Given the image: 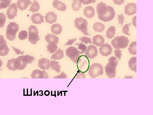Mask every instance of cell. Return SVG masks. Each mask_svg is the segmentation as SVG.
Returning <instances> with one entry per match:
<instances>
[{"label":"cell","instance_id":"cell-46","mask_svg":"<svg viewBox=\"0 0 153 115\" xmlns=\"http://www.w3.org/2000/svg\"><path fill=\"white\" fill-rule=\"evenodd\" d=\"M12 47L13 48V49L15 52H16L17 55H20V54H21V55H23L24 52H22L20 49H18V48H16L15 47H13V46H12Z\"/></svg>","mask_w":153,"mask_h":115},{"label":"cell","instance_id":"cell-31","mask_svg":"<svg viewBox=\"0 0 153 115\" xmlns=\"http://www.w3.org/2000/svg\"><path fill=\"white\" fill-rule=\"evenodd\" d=\"M57 50V44L50 43V44H49L47 45V50L49 53L53 54V53L56 52Z\"/></svg>","mask_w":153,"mask_h":115},{"label":"cell","instance_id":"cell-43","mask_svg":"<svg viewBox=\"0 0 153 115\" xmlns=\"http://www.w3.org/2000/svg\"><path fill=\"white\" fill-rule=\"evenodd\" d=\"M114 52L116 57L120 60L122 56L121 50L120 49H117L114 50Z\"/></svg>","mask_w":153,"mask_h":115},{"label":"cell","instance_id":"cell-20","mask_svg":"<svg viewBox=\"0 0 153 115\" xmlns=\"http://www.w3.org/2000/svg\"><path fill=\"white\" fill-rule=\"evenodd\" d=\"M53 6L55 8L59 11H64L66 10V6L64 3L58 0H55L53 2Z\"/></svg>","mask_w":153,"mask_h":115},{"label":"cell","instance_id":"cell-5","mask_svg":"<svg viewBox=\"0 0 153 115\" xmlns=\"http://www.w3.org/2000/svg\"><path fill=\"white\" fill-rule=\"evenodd\" d=\"M19 25L15 22H10L8 25L6 30V37L8 40L14 41L16 38V34L19 31Z\"/></svg>","mask_w":153,"mask_h":115},{"label":"cell","instance_id":"cell-22","mask_svg":"<svg viewBox=\"0 0 153 115\" xmlns=\"http://www.w3.org/2000/svg\"><path fill=\"white\" fill-rule=\"evenodd\" d=\"M18 58H20L23 63L27 64L32 63V62L35 60V58L29 55H21Z\"/></svg>","mask_w":153,"mask_h":115},{"label":"cell","instance_id":"cell-12","mask_svg":"<svg viewBox=\"0 0 153 115\" xmlns=\"http://www.w3.org/2000/svg\"><path fill=\"white\" fill-rule=\"evenodd\" d=\"M100 52L103 56H108L111 54L112 48L111 45L107 43L103 44L100 46L99 49Z\"/></svg>","mask_w":153,"mask_h":115},{"label":"cell","instance_id":"cell-34","mask_svg":"<svg viewBox=\"0 0 153 115\" xmlns=\"http://www.w3.org/2000/svg\"><path fill=\"white\" fill-rule=\"evenodd\" d=\"M40 8V6L38 1L36 0H33V5L30 7V8L29 10L33 13H36L39 10Z\"/></svg>","mask_w":153,"mask_h":115},{"label":"cell","instance_id":"cell-17","mask_svg":"<svg viewBox=\"0 0 153 115\" xmlns=\"http://www.w3.org/2000/svg\"><path fill=\"white\" fill-rule=\"evenodd\" d=\"M45 19L47 23L52 24L57 21V16L54 12H50L46 14Z\"/></svg>","mask_w":153,"mask_h":115},{"label":"cell","instance_id":"cell-7","mask_svg":"<svg viewBox=\"0 0 153 115\" xmlns=\"http://www.w3.org/2000/svg\"><path fill=\"white\" fill-rule=\"evenodd\" d=\"M28 40L31 44H36L40 40L38 35V28L35 26L31 25L29 28V37Z\"/></svg>","mask_w":153,"mask_h":115},{"label":"cell","instance_id":"cell-24","mask_svg":"<svg viewBox=\"0 0 153 115\" xmlns=\"http://www.w3.org/2000/svg\"><path fill=\"white\" fill-rule=\"evenodd\" d=\"M10 49L7 45V42L5 41L3 44L0 45V56H6L8 54Z\"/></svg>","mask_w":153,"mask_h":115},{"label":"cell","instance_id":"cell-30","mask_svg":"<svg viewBox=\"0 0 153 115\" xmlns=\"http://www.w3.org/2000/svg\"><path fill=\"white\" fill-rule=\"evenodd\" d=\"M116 28L114 26H111L108 28L106 31V36L108 39L113 38L115 34Z\"/></svg>","mask_w":153,"mask_h":115},{"label":"cell","instance_id":"cell-41","mask_svg":"<svg viewBox=\"0 0 153 115\" xmlns=\"http://www.w3.org/2000/svg\"><path fill=\"white\" fill-rule=\"evenodd\" d=\"M108 62L112 63L113 64H114L116 66H117L118 63V60L116 58L112 56L110 57L108 60Z\"/></svg>","mask_w":153,"mask_h":115},{"label":"cell","instance_id":"cell-37","mask_svg":"<svg viewBox=\"0 0 153 115\" xmlns=\"http://www.w3.org/2000/svg\"><path fill=\"white\" fill-rule=\"evenodd\" d=\"M6 21L5 15L3 13H0V28H4Z\"/></svg>","mask_w":153,"mask_h":115},{"label":"cell","instance_id":"cell-52","mask_svg":"<svg viewBox=\"0 0 153 115\" xmlns=\"http://www.w3.org/2000/svg\"><path fill=\"white\" fill-rule=\"evenodd\" d=\"M2 60H1V59H0V68H1V67L2 66ZM0 70H1V69H0Z\"/></svg>","mask_w":153,"mask_h":115},{"label":"cell","instance_id":"cell-10","mask_svg":"<svg viewBox=\"0 0 153 115\" xmlns=\"http://www.w3.org/2000/svg\"><path fill=\"white\" fill-rule=\"evenodd\" d=\"M116 68L117 66L114 64L108 62L105 68L107 76L111 78L115 77Z\"/></svg>","mask_w":153,"mask_h":115},{"label":"cell","instance_id":"cell-13","mask_svg":"<svg viewBox=\"0 0 153 115\" xmlns=\"http://www.w3.org/2000/svg\"><path fill=\"white\" fill-rule=\"evenodd\" d=\"M31 76L33 78H49V75L47 72L44 70L41 71L39 69H35L33 70L31 75Z\"/></svg>","mask_w":153,"mask_h":115},{"label":"cell","instance_id":"cell-27","mask_svg":"<svg viewBox=\"0 0 153 115\" xmlns=\"http://www.w3.org/2000/svg\"><path fill=\"white\" fill-rule=\"evenodd\" d=\"M51 30L55 35H59L62 32V27L60 24H54L51 27Z\"/></svg>","mask_w":153,"mask_h":115},{"label":"cell","instance_id":"cell-54","mask_svg":"<svg viewBox=\"0 0 153 115\" xmlns=\"http://www.w3.org/2000/svg\"><path fill=\"white\" fill-rule=\"evenodd\" d=\"M97 0H93V3H95V2Z\"/></svg>","mask_w":153,"mask_h":115},{"label":"cell","instance_id":"cell-21","mask_svg":"<svg viewBox=\"0 0 153 115\" xmlns=\"http://www.w3.org/2000/svg\"><path fill=\"white\" fill-rule=\"evenodd\" d=\"M104 42L105 39L103 36L99 35H97L94 36L93 43L94 45H96L97 47H100L104 44Z\"/></svg>","mask_w":153,"mask_h":115},{"label":"cell","instance_id":"cell-38","mask_svg":"<svg viewBox=\"0 0 153 115\" xmlns=\"http://www.w3.org/2000/svg\"><path fill=\"white\" fill-rule=\"evenodd\" d=\"M75 44L78 46V49L81 50V51L80 52V54H83L86 51V49H87V47L85 44H83L82 43H76Z\"/></svg>","mask_w":153,"mask_h":115},{"label":"cell","instance_id":"cell-45","mask_svg":"<svg viewBox=\"0 0 153 115\" xmlns=\"http://www.w3.org/2000/svg\"><path fill=\"white\" fill-rule=\"evenodd\" d=\"M80 2L84 5H88L93 3V0H79Z\"/></svg>","mask_w":153,"mask_h":115},{"label":"cell","instance_id":"cell-23","mask_svg":"<svg viewBox=\"0 0 153 115\" xmlns=\"http://www.w3.org/2000/svg\"><path fill=\"white\" fill-rule=\"evenodd\" d=\"M45 40L49 44L55 43L57 44L59 42V38L57 36L53 34H49L45 36Z\"/></svg>","mask_w":153,"mask_h":115},{"label":"cell","instance_id":"cell-3","mask_svg":"<svg viewBox=\"0 0 153 115\" xmlns=\"http://www.w3.org/2000/svg\"><path fill=\"white\" fill-rule=\"evenodd\" d=\"M129 43L128 38L125 36H117L111 41V44L115 49H125Z\"/></svg>","mask_w":153,"mask_h":115},{"label":"cell","instance_id":"cell-39","mask_svg":"<svg viewBox=\"0 0 153 115\" xmlns=\"http://www.w3.org/2000/svg\"><path fill=\"white\" fill-rule=\"evenodd\" d=\"M79 40L81 41V43H84L85 44H91L92 43L91 38H88L85 36L80 38Z\"/></svg>","mask_w":153,"mask_h":115},{"label":"cell","instance_id":"cell-18","mask_svg":"<svg viewBox=\"0 0 153 115\" xmlns=\"http://www.w3.org/2000/svg\"><path fill=\"white\" fill-rule=\"evenodd\" d=\"M31 21L33 24H41L44 22V17L39 13L33 14L31 18Z\"/></svg>","mask_w":153,"mask_h":115},{"label":"cell","instance_id":"cell-47","mask_svg":"<svg viewBox=\"0 0 153 115\" xmlns=\"http://www.w3.org/2000/svg\"><path fill=\"white\" fill-rule=\"evenodd\" d=\"M76 78H85V73H82V72H78L77 74H76V77H75Z\"/></svg>","mask_w":153,"mask_h":115},{"label":"cell","instance_id":"cell-51","mask_svg":"<svg viewBox=\"0 0 153 115\" xmlns=\"http://www.w3.org/2000/svg\"><path fill=\"white\" fill-rule=\"evenodd\" d=\"M5 41V40H4V36H2V35H0V45L3 44Z\"/></svg>","mask_w":153,"mask_h":115},{"label":"cell","instance_id":"cell-19","mask_svg":"<svg viewBox=\"0 0 153 115\" xmlns=\"http://www.w3.org/2000/svg\"><path fill=\"white\" fill-rule=\"evenodd\" d=\"M83 14L88 19H91L95 15L94 9L91 6L86 7L84 9Z\"/></svg>","mask_w":153,"mask_h":115},{"label":"cell","instance_id":"cell-49","mask_svg":"<svg viewBox=\"0 0 153 115\" xmlns=\"http://www.w3.org/2000/svg\"><path fill=\"white\" fill-rule=\"evenodd\" d=\"M76 38H74V39H69V40H68V42L64 45V46H68V45H72V44L76 41Z\"/></svg>","mask_w":153,"mask_h":115},{"label":"cell","instance_id":"cell-26","mask_svg":"<svg viewBox=\"0 0 153 115\" xmlns=\"http://www.w3.org/2000/svg\"><path fill=\"white\" fill-rule=\"evenodd\" d=\"M50 66L51 69L55 70L57 73H59L61 72L60 66L58 61H55V60H51L50 61Z\"/></svg>","mask_w":153,"mask_h":115},{"label":"cell","instance_id":"cell-16","mask_svg":"<svg viewBox=\"0 0 153 115\" xmlns=\"http://www.w3.org/2000/svg\"><path fill=\"white\" fill-rule=\"evenodd\" d=\"M16 4L18 8L23 11L26 10L30 4H33V3L30 0H19Z\"/></svg>","mask_w":153,"mask_h":115},{"label":"cell","instance_id":"cell-1","mask_svg":"<svg viewBox=\"0 0 153 115\" xmlns=\"http://www.w3.org/2000/svg\"><path fill=\"white\" fill-rule=\"evenodd\" d=\"M97 12L100 20L104 22H108L114 19L115 15L114 9L111 6L106 5L101 2L97 6Z\"/></svg>","mask_w":153,"mask_h":115},{"label":"cell","instance_id":"cell-8","mask_svg":"<svg viewBox=\"0 0 153 115\" xmlns=\"http://www.w3.org/2000/svg\"><path fill=\"white\" fill-rule=\"evenodd\" d=\"M80 52L74 47H69L66 51V56L70 58L74 63H76L79 60L80 57Z\"/></svg>","mask_w":153,"mask_h":115},{"label":"cell","instance_id":"cell-4","mask_svg":"<svg viewBox=\"0 0 153 115\" xmlns=\"http://www.w3.org/2000/svg\"><path fill=\"white\" fill-rule=\"evenodd\" d=\"M103 67L100 63H93L89 66L88 74L91 77L95 78L103 74Z\"/></svg>","mask_w":153,"mask_h":115},{"label":"cell","instance_id":"cell-50","mask_svg":"<svg viewBox=\"0 0 153 115\" xmlns=\"http://www.w3.org/2000/svg\"><path fill=\"white\" fill-rule=\"evenodd\" d=\"M136 19L137 16H135L134 17L133 19H132V24L134 26L135 28H137V24H136Z\"/></svg>","mask_w":153,"mask_h":115},{"label":"cell","instance_id":"cell-29","mask_svg":"<svg viewBox=\"0 0 153 115\" xmlns=\"http://www.w3.org/2000/svg\"><path fill=\"white\" fill-rule=\"evenodd\" d=\"M93 29L95 32L100 33L102 32L105 29V26L101 22H96L94 24Z\"/></svg>","mask_w":153,"mask_h":115},{"label":"cell","instance_id":"cell-2","mask_svg":"<svg viewBox=\"0 0 153 115\" xmlns=\"http://www.w3.org/2000/svg\"><path fill=\"white\" fill-rule=\"evenodd\" d=\"M27 64L23 63L20 58H12L8 60L7 66L9 69L16 71V70H23L25 69Z\"/></svg>","mask_w":153,"mask_h":115},{"label":"cell","instance_id":"cell-33","mask_svg":"<svg viewBox=\"0 0 153 115\" xmlns=\"http://www.w3.org/2000/svg\"><path fill=\"white\" fill-rule=\"evenodd\" d=\"M71 5L73 11H79V9L81 8L82 3L80 2L79 0H73Z\"/></svg>","mask_w":153,"mask_h":115},{"label":"cell","instance_id":"cell-42","mask_svg":"<svg viewBox=\"0 0 153 115\" xmlns=\"http://www.w3.org/2000/svg\"><path fill=\"white\" fill-rule=\"evenodd\" d=\"M125 18L123 16V14H122L120 15H118V20L121 26H122L123 25V22H124Z\"/></svg>","mask_w":153,"mask_h":115},{"label":"cell","instance_id":"cell-53","mask_svg":"<svg viewBox=\"0 0 153 115\" xmlns=\"http://www.w3.org/2000/svg\"><path fill=\"white\" fill-rule=\"evenodd\" d=\"M132 78V76H125V78Z\"/></svg>","mask_w":153,"mask_h":115},{"label":"cell","instance_id":"cell-28","mask_svg":"<svg viewBox=\"0 0 153 115\" xmlns=\"http://www.w3.org/2000/svg\"><path fill=\"white\" fill-rule=\"evenodd\" d=\"M137 57L131 58L128 61V66L131 70L136 72H137Z\"/></svg>","mask_w":153,"mask_h":115},{"label":"cell","instance_id":"cell-36","mask_svg":"<svg viewBox=\"0 0 153 115\" xmlns=\"http://www.w3.org/2000/svg\"><path fill=\"white\" fill-rule=\"evenodd\" d=\"M28 36V33L26 30H22L19 33V38L21 40H24L27 39Z\"/></svg>","mask_w":153,"mask_h":115},{"label":"cell","instance_id":"cell-40","mask_svg":"<svg viewBox=\"0 0 153 115\" xmlns=\"http://www.w3.org/2000/svg\"><path fill=\"white\" fill-rule=\"evenodd\" d=\"M131 23H130L128 24H126L124 26L123 28V33L127 36H130V34L129 33V27L130 26Z\"/></svg>","mask_w":153,"mask_h":115},{"label":"cell","instance_id":"cell-15","mask_svg":"<svg viewBox=\"0 0 153 115\" xmlns=\"http://www.w3.org/2000/svg\"><path fill=\"white\" fill-rule=\"evenodd\" d=\"M38 67L43 70H48L50 68V61L46 58H42L38 61Z\"/></svg>","mask_w":153,"mask_h":115},{"label":"cell","instance_id":"cell-32","mask_svg":"<svg viewBox=\"0 0 153 115\" xmlns=\"http://www.w3.org/2000/svg\"><path fill=\"white\" fill-rule=\"evenodd\" d=\"M137 42L134 41L132 42L129 47L128 52L131 54L136 55L137 54Z\"/></svg>","mask_w":153,"mask_h":115},{"label":"cell","instance_id":"cell-6","mask_svg":"<svg viewBox=\"0 0 153 115\" xmlns=\"http://www.w3.org/2000/svg\"><path fill=\"white\" fill-rule=\"evenodd\" d=\"M74 22L75 28L81 31L85 36H90V34L88 32V22L86 19H83L82 17H79L76 18Z\"/></svg>","mask_w":153,"mask_h":115},{"label":"cell","instance_id":"cell-48","mask_svg":"<svg viewBox=\"0 0 153 115\" xmlns=\"http://www.w3.org/2000/svg\"><path fill=\"white\" fill-rule=\"evenodd\" d=\"M125 0H113L114 4L118 5H121L124 3Z\"/></svg>","mask_w":153,"mask_h":115},{"label":"cell","instance_id":"cell-9","mask_svg":"<svg viewBox=\"0 0 153 115\" xmlns=\"http://www.w3.org/2000/svg\"><path fill=\"white\" fill-rule=\"evenodd\" d=\"M98 51L97 48L94 45H90L87 48L85 52V55L89 59H93L98 55Z\"/></svg>","mask_w":153,"mask_h":115},{"label":"cell","instance_id":"cell-25","mask_svg":"<svg viewBox=\"0 0 153 115\" xmlns=\"http://www.w3.org/2000/svg\"><path fill=\"white\" fill-rule=\"evenodd\" d=\"M64 56V52L63 50L60 49V48H59L58 50H57V51L51 56V58L55 60H60L62 59Z\"/></svg>","mask_w":153,"mask_h":115},{"label":"cell","instance_id":"cell-55","mask_svg":"<svg viewBox=\"0 0 153 115\" xmlns=\"http://www.w3.org/2000/svg\"><path fill=\"white\" fill-rule=\"evenodd\" d=\"M0 10H1V8H0Z\"/></svg>","mask_w":153,"mask_h":115},{"label":"cell","instance_id":"cell-35","mask_svg":"<svg viewBox=\"0 0 153 115\" xmlns=\"http://www.w3.org/2000/svg\"><path fill=\"white\" fill-rule=\"evenodd\" d=\"M11 0H0V8L5 9L10 4Z\"/></svg>","mask_w":153,"mask_h":115},{"label":"cell","instance_id":"cell-14","mask_svg":"<svg viewBox=\"0 0 153 115\" xmlns=\"http://www.w3.org/2000/svg\"><path fill=\"white\" fill-rule=\"evenodd\" d=\"M137 6L135 3L127 4L125 7V13L128 16H132L136 13Z\"/></svg>","mask_w":153,"mask_h":115},{"label":"cell","instance_id":"cell-11","mask_svg":"<svg viewBox=\"0 0 153 115\" xmlns=\"http://www.w3.org/2000/svg\"><path fill=\"white\" fill-rule=\"evenodd\" d=\"M17 7H18L16 3H13L9 6V8L7 11L8 19H13L16 16L18 11Z\"/></svg>","mask_w":153,"mask_h":115},{"label":"cell","instance_id":"cell-44","mask_svg":"<svg viewBox=\"0 0 153 115\" xmlns=\"http://www.w3.org/2000/svg\"><path fill=\"white\" fill-rule=\"evenodd\" d=\"M53 78H67V75L64 72H62L61 74L57 75V76H54Z\"/></svg>","mask_w":153,"mask_h":115}]
</instances>
